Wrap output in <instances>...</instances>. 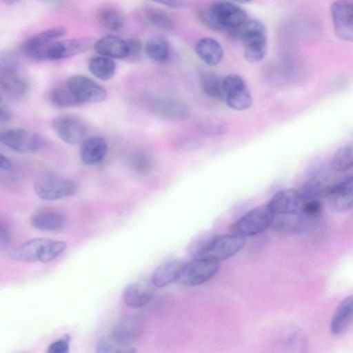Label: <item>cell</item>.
<instances>
[{"instance_id": "d4e9b609", "label": "cell", "mask_w": 353, "mask_h": 353, "mask_svg": "<svg viewBox=\"0 0 353 353\" xmlns=\"http://www.w3.org/2000/svg\"><path fill=\"white\" fill-rule=\"evenodd\" d=\"M183 265L184 263L179 259H172L162 263L154 270L152 283L159 288L169 285L173 281H176Z\"/></svg>"}, {"instance_id": "603a6c76", "label": "cell", "mask_w": 353, "mask_h": 353, "mask_svg": "<svg viewBox=\"0 0 353 353\" xmlns=\"http://www.w3.org/2000/svg\"><path fill=\"white\" fill-rule=\"evenodd\" d=\"M194 51L197 57L206 65L215 66L223 57L221 45L212 37H203L195 44Z\"/></svg>"}, {"instance_id": "7c38bea8", "label": "cell", "mask_w": 353, "mask_h": 353, "mask_svg": "<svg viewBox=\"0 0 353 353\" xmlns=\"http://www.w3.org/2000/svg\"><path fill=\"white\" fill-rule=\"evenodd\" d=\"M330 12L337 37L346 41H353V3L336 1L331 5Z\"/></svg>"}, {"instance_id": "6da1fadb", "label": "cell", "mask_w": 353, "mask_h": 353, "mask_svg": "<svg viewBox=\"0 0 353 353\" xmlns=\"http://www.w3.org/2000/svg\"><path fill=\"white\" fill-rule=\"evenodd\" d=\"M200 21L208 28L222 31L233 30L247 21V13L230 1H219L209 8L199 12Z\"/></svg>"}, {"instance_id": "277c9868", "label": "cell", "mask_w": 353, "mask_h": 353, "mask_svg": "<svg viewBox=\"0 0 353 353\" xmlns=\"http://www.w3.org/2000/svg\"><path fill=\"white\" fill-rule=\"evenodd\" d=\"M220 262L204 258H194L184 263L176 281L184 286L200 285L210 280L218 272Z\"/></svg>"}, {"instance_id": "44dd1931", "label": "cell", "mask_w": 353, "mask_h": 353, "mask_svg": "<svg viewBox=\"0 0 353 353\" xmlns=\"http://www.w3.org/2000/svg\"><path fill=\"white\" fill-rule=\"evenodd\" d=\"M94 48L99 54L112 59L128 57L129 50L127 41L117 36H105L94 43Z\"/></svg>"}, {"instance_id": "74e56055", "label": "cell", "mask_w": 353, "mask_h": 353, "mask_svg": "<svg viewBox=\"0 0 353 353\" xmlns=\"http://www.w3.org/2000/svg\"><path fill=\"white\" fill-rule=\"evenodd\" d=\"M67 248V243L63 241L50 240L43 248L39 261L48 263L57 258Z\"/></svg>"}, {"instance_id": "ba28073f", "label": "cell", "mask_w": 353, "mask_h": 353, "mask_svg": "<svg viewBox=\"0 0 353 353\" xmlns=\"http://www.w3.org/2000/svg\"><path fill=\"white\" fill-rule=\"evenodd\" d=\"M224 101L230 108L243 111L252 103V95L241 77L230 74L223 78Z\"/></svg>"}, {"instance_id": "c3c4849f", "label": "cell", "mask_w": 353, "mask_h": 353, "mask_svg": "<svg viewBox=\"0 0 353 353\" xmlns=\"http://www.w3.org/2000/svg\"><path fill=\"white\" fill-rule=\"evenodd\" d=\"M234 3H238L241 4H247L250 3L252 0H229Z\"/></svg>"}, {"instance_id": "f1b7e54d", "label": "cell", "mask_w": 353, "mask_h": 353, "mask_svg": "<svg viewBox=\"0 0 353 353\" xmlns=\"http://www.w3.org/2000/svg\"><path fill=\"white\" fill-rule=\"evenodd\" d=\"M88 66L94 77L103 81L110 79L116 70V65L112 59L100 54L91 57Z\"/></svg>"}, {"instance_id": "836d02e7", "label": "cell", "mask_w": 353, "mask_h": 353, "mask_svg": "<svg viewBox=\"0 0 353 353\" xmlns=\"http://www.w3.org/2000/svg\"><path fill=\"white\" fill-rule=\"evenodd\" d=\"M331 166L336 172H344L353 168V142L339 148L332 156Z\"/></svg>"}, {"instance_id": "ab89813d", "label": "cell", "mask_w": 353, "mask_h": 353, "mask_svg": "<svg viewBox=\"0 0 353 353\" xmlns=\"http://www.w3.org/2000/svg\"><path fill=\"white\" fill-rule=\"evenodd\" d=\"M214 236L211 234L205 233L195 239L190 245V250L191 255H192L194 258L197 257Z\"/></svg>"}, {"instance_id": "52a82bcc", "label": "cell", "mask_w": 353, "mask_h": 353, "mask_svg": "<svg viewBox=\"0 0 353 353\" xmlns=\"http://www.w3.org/2000/svg\"><path fill=\"white\" fill-rule=\"evenodd\" d=\"M245 244V237L236 234L214 236L203 252L196 258H204L221 262L238 252Z\"/></svg>"}, {"instance_id": "8fae6325", "label": "cell", "mask_w": 353, "mask_h": 353, "mask_svg": "<svg viewBox=\"0 0 353 353\" xmlns=\"http://www.w3.org/2000/svg\"><path fill=\"white\" fill-rule=\"evenodd\" d=\"M52 128L63 142L70 145L81 143L87 138V128L84 123L76 117L62 115L52 122Z\"/></svg>"}, {"instance_id": "d6986e66", "label": "cell", "mask_w": 353, "mask_h": 353, "mask_svg": "<svg viewBox=\"0 0 353 353\" xmlns=\"http://www.w3.org/2000/svg\"><path fill=\"white\" fill-rule=\"evenodd\" d=\"M107 151L105 140L99 136L87 137L80 143V158L82 163L87 165H94L101 162Z\"/></svg>"}, {"instance_id": "60d3db41", "label": "cell", "mask_w": 353, "mask_h": 353, "mask_svg": "<svg viewBox=\"0 0 353 353\" xmlns=\"http://www.w3.org/2000/svg\"><path fill=\"white\" fill-rule=\"evenodd\" d=\"M19 62L14 54L4 52L0 56V71L17 70Z\"/></svg>"}, {"instance_id": "ffe728a7", "label": "cell", "mask_w": 353, "mask_h": 353, "mask_svg": "<svg viewBox=\"0 0 353 353\" xmlns=\"http://www.w3.org/2000/svg\"><path fill=\"white\" fill-rule=\"evenodd\" d=\"M32 225L39 230L59 232L66 225V219L59 211L43 209L35 212L31 218Z\"/></svg>"}, {"instance_id": "9a60e30c", "label": "cell", "mask_w": 353, "mask_h": 353, "mask_svg": "<svg viewBox=\"0 0 353 353\" xmlns=\"http://www.w3.org/2000/svg\"><path fill=\"white\" fill-rule=\"evenodd\" d=\"M303 198L300 192L292 188L281 190L268 203V206L274 214H303Z\"/></svg>"}, {"instance_id": "b9f144b4", "label": "cell", "mask_w": 353, "mask_h": 353, "mask_svg": "<svg viewBox=\"0 0 353 353\" xmlns=\"http://www.w3.org/2000/svg\"><path fill=\"white\" fill-rule=\"evenodd\" d=\"M70 337L66 334L52 342L48 348L49 353H67L69 351Z\"/></svg>"}, {"instance_id": "f35d334b", "label": "cell", "mask_w": 353, "mask_h": 353, "mask_svg": "<svg viewBox=\"0 0 353 353\" xmlns=\"http://www.w3.org/2000/svg\"><path fill=\"white\" fill-rule=\"evenodd\" d=\"M303 198L304 200L303 214L305 217H314L321 213L322 210V203L320 199L306 198L303 196Z\"/></svg>"}, {"instance_id": "cb8c5ba5", "label": "cell", "mask_w": 353, "mask_h": 353, "mask_svg": "<svg viewBox=\"0 0 353 353\" xmlns=\"http://www.w3.org/2000/svg\"><path fill=\"white\" fill-rule=\"evenodd\" d=\"M50 240L46 238H35L28 240L13 249L10 254V258L23 262L39 261L43 247Z\"/></svg>"}, {"instance_id": "d6a6232c", "label": "cell", "mask_w": 353, "mask_h": 353, "mask_svg": "<svg viewBox=\"0 0 353 353\" xmlns=\"http://www.w3.org/2000/svg\"><path fill=\"white\" fill-rule=\"evenodd\" d=\"M99 23L110 31H119L124 26V17L121 12L115 8L105 6L101 8L97 14Z\"/></svg>"}, {"instance_id": "5bb4252c", "label": "cell", "mask_w": 353, "mask_h": 353, "mask_svg": "<svg viewBox=\"0 0 353 353\" xmlns=\"http://www.w3.org/2000/svg\"><path fill=\"white\" fill-rule=\"evenodd\" d=\"M143 321L137 315L121 317L113 326L110 335L123 344L132 345L143 334Z\"/></svg>"}, {"instance_id": "2e32d148", "label": "cell", "mask_w": 353, "mask_h": 353, "mask_svg": "<svg viewBox=\"0 0 353 353\" xmlns=\"http://www.w3.org/2000/svg\"><path fill=\"white\" fill-rule=\"evenodd\" d=\"M325 198L337 211H345L353 208V176L330 185Z\"/></svg>"}, {"instance_id": "bcb514c9", "label": "cell", "mask_w": 353, "mask_h": 353, "mask_svg": "<svg viewBox=\"0 0 353 353\" xmlns=\"http://www.w3.org/2000/svg\"><path fill=\"white\" fill-rule=\"evenodd\" d=\"M172 8H179L185 5L184 0H150Z\"/></svg>"}, {"instance_id": "f6af8a7d", "label": "cell", "mask_w": 353, "mask_h": 353, "mask_svg": "<svg viewBox=\"0 0 353 353\" xmlns=\"http://www.w3.org/2000/svg\"><path fill=\"white\" fill-rule=\"evenodd\" d=\"M12 118V112L8 105L2 100L0 103V120L5 122L10 120Z\"/></svg>"}, {"instance_id": "3957f363", "label": "cell", "mask_w": 353, "mask_h": 353, "mask_svg": "<svg viewBox=\"0 0 353 353\" xmlns=\"http://www.w3.org/2000/svg\"><path fill=\"white\" fill-rule=\"evenodd\" d=\"M93 44L90 38L54 41L35 52L30 58L37 61H55L88 50Z\"/></svg>"}, {"instance_id": "ee69618b", "label": "cell", "mask_w": 353, "mask_h": 353, "mask_svg": "<svg viewBox=\"0 0 353 353\" xmlns=\"http://www.w3.org/2000/svg\"><path fill=\"white\" fill-rule=\"evenodd\" d=\"M11 239V233L10 228L6 223L3 220L0 223V245L1 247L6 246L9 244Z\"/></svg>"}, {"instance_id": "4fadbf2b", "label": "cell", "mask_w": 353, "mask_h": 353, "mask_svg": "<svg viewBox=\"0 0 353 353\" xmlns=\"http://www.w3.org/2000/svg\"><path fill=\"white\" fill-rule=\"evenodd\" d=\"M148 106L157 117L169 121H181L189 116V109L182 101L166 97H157L150 99Z\"/></svg>"}, {"instance_id": "8992f818", "label": "cell", "mask_w": 353, "mask_h": 353, "mask_svg": "<svg viewBox=\"0 0 353 353\" xmlns=\"http://www.w3.org/2000/svg\"><path fill=\"white\" fill-rule=\"evenodd\" d=\"M274 214L268 205L256 207L244 214L231 227L232 233L243 237L254 236L270 228Z\"/></svg>"}, {"instance_id": "e0dca14e", "label": "cell", "mask_w": 353, "mask_h": 353, "mask_svg": "<svg viewBox=\"0 0 353 353\" xmlns=\"http://www.w3.org/2000/svg\"><path fill=\"white\" fill-rule=\"evenodd\" d=\"M153 283L146 281H136L128 284L123 290V300L129 307L139 308L148 304L153 298Z\"/></svg>"}, {"instance_id": "1f68e13d", "label": "cell", "mask_w": 353, "mask_h": 353, "mask_svg": "<svg viewBox=\"0 0 353 353\" xmlns=\"http://www.w3.org/2000/svg\"><path fill=\"white\" fill-rule=\"evenodd\" d=\"M48 99L51 104L60 108L76 107L82 104L66 84L50 89Z\"/></svg>"}, {"instance_id": "7402d4cb", "label": "cell", "mask_w": 353, "mask_h": 353, "mask_svg": "<svg viewBox=\"0 0 353 353\" xmlns=\"http://www.w3.org/2000/svg\"><path fill=\"white\" fill-rule=\"evenodd\" d=\"M67 34V29L63 26L53 27L28 37L23 43L24 53L30 57L44 46L63 37Z\"/></svg>"}, {"instance_id": "30bf717a", "label": "cell", "mask_w": 353, "mask_h": 353, "mask_svg": "<svg viewBox=\"0 0 353 353\" xmlns=\"http://www.w3.org/2000/svg\"><path fill=\"white\" fill-rule=\"evenodd\" d=\"M65 84L82 103H99L107 97V91L103 86L85 76H71Z\"/></svg>"}, {"instance_id": "8d00e7d4", "label": "cell", "mask_w": 353, "mask_h": 353, "mask_svg": "<svg viewBox=\"0 0 353 353\" xmlns=\"http://www.w3.org/2000/svg\"><path fill=\"white\" fill-rule=\"evenodd\" d=\"M197 126L201 132L212 135L224 134L228 129L227 123L223 120L217 118L201 119Z\"/></svg>"}, {"instance_id": "f907efd6", "label": "cell", "mask_w": 353, "mask_h": 353, "mask_svg": "<svg viewBox=\"0 0 353 353\" xmlns=\"http://www.w3.org/2000/svg\"><path fill=\"white\" fill-rule=\"evenodd\" d=\"M46 1H50V2H58L61 0H46Z\"/></svg>"}, {"instance_id": "484cf974", "label": "cell", "mask_w": 353, "mask_h": 353, "mask_svg": "<svg viewBox=\"0 0 353 353\" xmlns=\"http://www.w3.org/2000/svg\"><path fill=\"white\" fill-rule=\"evenodd\" d=\"M353 319V295L345 297L338 305L332 316L330 330L334 335L341 334Z\"/></svg>"}, {"instance_id": "ac0fdd59", "label": "cell", "mask_w": 353, "mask_h": 353, "mask_svg": "<svg viewBox=\"0 0 353 353\" xmlns=\"http://www.w3.org/2000/svg\"><path fill=\"white\" fill-rule=\"evenodd\" d=\"M0 86L8 97L15 100L23 99L29 91L28 81L18 70L0 71Z\"/></svg>"}, {"instance_id": "7dc6e473", "label": "cell", "mask_w": 353, "mask_h": 353, "mask_svg": "<svg viewBox=\"0 0 353 353\" xmlns=\"http://www.w3.org/2000/svg\"><path fill=\"white\" fill-rule=\"evenodd\" d=\"M12 165L7 157L1 154L0 169L3 171H9L12 169Z\"/></svg>"}, {"instance_id": "83f0119b", "label": "cell", "mask_w": 353, "mask_h": 353, "mask_svg": "<svg viewBox=\"0 0 353 353\" xmlns=\"http://www.w3.org/2000/svg\"><path fill=\"white\" fill-rule=\"evenodd\" d=\"M142 17L150 26L161 30L174 29V20L167 12L157 8L148 7L142 10Z\"/></svg>"}, {"instance_id": "d590c367", "label": "cell", "mask_w": 353, "mask_h": 353, "mask_svg": "<svg viewBox=\"0 0 353 353\" xmlns=\"http://www.w3.org/2000/svg\"><path fill=\"white\" fill-rule=\"evenodd\" d=\"M96 350L99 353L134 352L136 351L132 345L123 344L110 334L103 336L98 341Z\"/></svg>"}, {"instance_id": "4dcf8cb0", "label": "cell", "mask_w": 353, "mask_h": 353, "mask_svg": "<svg viewBox=\"0 0 353 353\" xmlns=\"http://www.w3.org/2000/svg\"><path fill=\"white\" fill-rule=\"evenodd\" d=\"M203 92L212 99L224 100L223 78L213 72L203 73L200 78Z\"/></svg>"}, {"instance_id": "5b68a950", "label": "cell", "mask_w": 353, "mask_h": 353, "mask_svg": "<svg viewBox=\"0 0 353 353\" xmlns=\"http://www.w3.org/2000/svg\"><path fill=\"white\" fill-rule=\"evenodd\" d=\"M37 195L42 199L54 201L74 195L78 184L69 179L54 174H45L34 183Z\"/></svg>"}, {"instance_id": "e575fe53", "label": "cell", "mask_w": 353, "mask_h": 353, "mask_svg": "<svg viewBox=\"0 0 353 353\" xmlns=\"http://www.w3.org/2000/svg\"><path fill=\"white\" fill-rule=\"evenodd\" d=\"M128 164L134 173L145 175L152 170L154 165V159L149 153L137 151L130 157Z\"/></svg>"}, {"instance_id": "f546056e", "label": "cell", "mask_w": 353, "mask_h": 353, "mask_svg": "<svg viewBox=\"0 0 353 353\" xmlns=\"http://www.w3.org/2000/svg\"><path fill=\"white\" fill-rule=\"evenodd\" d=\"M145 51L147 55L157 63L168 61L170 53L168 41L162 36H154L146 42Z\"/></svg>"}, {"instance_id": "7a4b0ae2", "label": "cell", "mask_w": 353, "mask_h": 353, "mask_svg": "<svg viewBox=\"0 0 353 353\" xmlns=\"http://www.w3.org/2000/svg\"><path fill=\"white\" fill-rule=\"evenodd\" d=\"M230 32L243 46V55L250 63L263 59L267 51V30L264 24L257 20H247Z\"/></svg>"}, {"instance_id": "681fc988", "label": "cell", "mask_w": 353, "mask_h": 353, "mask_svg": "<svg viewBox=\"0 0 353 353\" xmlns=\"http://www.w3.org/2000/svg\"><path fill=\"white\" fill-rule=\"evenodd\" d=\"M7 5H13V4H15L17 3H18L19 1H20L21 0H2Z\"/></svg>"}, {"instance_id": "7bdbcfd3", "label": "cell", "mask_w": 353, "mask_h": 353, "mask_svg": "<svg viewBox=\"0 0 353 353\" xmlns=\"http://www.w3.org/2000/svg\"><path fill=\"white\" fill-rule=\"evenodd\" d=\"M128 46V57L132 59H137L141 55L143 50V46L140 39L137 38H130L127 40Z\"/></svg>"}, {"instance_id": "9c48e42d", "label": "cell", "mask_w": 353, "mask_h": 353, "mask_svg": "<svg viewBox=\"0 0 353 353\" xmlns=\"http://www.w3.org/2000/svg\"><path fill=\"white\" fill-rule=\"evenodd\" d=\"M0 140L10 150L20 153L36 152L42 145V139L39 134L23 128H12L2 132Z\"/></svg>"}, {"instance_id": "4316f807", "label": "cell", "mask_w": 353, "mask_h": 353, "mask_svg": "<svg viewBox=\"0 0 353 353\" xmlns=\"http://www.w3.org/2000/svg\"><path fill=\"white\" fill-rule=\"evenodd\" d=\"M305 216L299 213L274 214L271 228L285 233H297L304 227Z\"/></svg>"}]
</instances>
